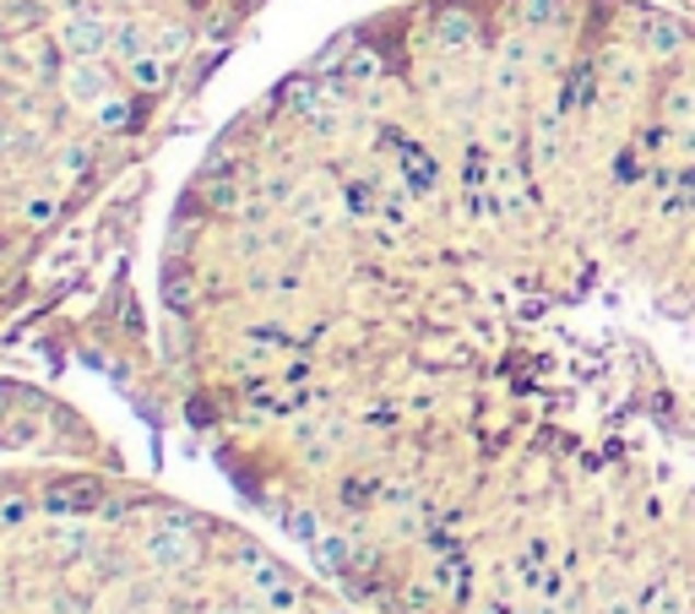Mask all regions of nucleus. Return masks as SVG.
Returning <instances> with one entry per match:
<instances>
[{"mask_svg":"<svg viewBox=\"0 0 695 614\" xmlns=\"http://www.w3.org/2000/svg\"><path fill=\"white\" fill-rule=\"evenodd\" d=\"M158 386L370 614H695V27L332 33L169 212Z\"/></svg>","mask_w":695,"mask_h":614,"instance_id":"1","label":"nucleus"},{"mask_svg":"<svg viewBox=\"0 0 695 614\" xmlns=\"http://www.w3.org/2000/svg\"><path fill=\"white\" fill-rule=\"evenodd\" d=\"M267 0H0V337L137 240L147 169Z\"/></svg>","mask_w":695,"mask_h":614,"instance_id":"2","label":"nucleus"},{"mask_svg":"<svg viewBox=\"0 0 695 614\" xmlns=\"http://www.w3.org/2000/svg\"><path fill=\"white\" fill-rule=\"evenodd\" d=\"M0 614H370L304 555L115 462L0 457Z\"/></svg>","mask_w":695,"mask_h":614,"instance_id":"3","label":"nucleus"}]
</instances>
